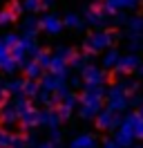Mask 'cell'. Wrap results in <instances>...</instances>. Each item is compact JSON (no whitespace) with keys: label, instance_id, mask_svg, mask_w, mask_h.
<instances>
[{"label":"cell","instance_id":"8992f818","mask_svg":"<svg viewBox=\"0 0 143 148\" xmlns=\"http://www.w3.org/2000/svg\"><path fill=\"white\" fill-rule=\"evenodd\" d=\"M63 27H65V23H63V18H58V16H54V14H47V16H43L40 18V29L43 32H47V34H61Z\"/></svg>","mask_w":143,"mask_h":148},{"label":"cell","instance_id":"484cf974","mask_svg":"<svg viewBox=\"0 0 143 148\" xmlns=\"http://www.w3.org/2000/svg\"><path fill=\"white\" fill-rule=\"evenodd\" d=\"M74 54H76V52H74L72 47H58V49H56V56H61L63 61H72Z\"/></svg>","mask_w":143,"mask_h":148},{"label":"cell","instance_id":"f1b7e54d","mask_svg":"<svg viewBox=\"0 0 143 148\" xmlns=\"http://www.w3.org/2000/svg\"><path fill=\"white\" fill-rule=\"evenodd\" d=\"M7 99V90H5V83H0V103H5Z\"/></svg>","mask_w":143,"mask_h":148},{"label":"cell","instance_id":"83f0119b","mask_svg":"<svg viewBox=\"0 0 143 148\" xmlns=\"http://www.w3.org/2000/svg\"><path fill=\"white\" fill-rule=\"evenodd\" d=\"M22 7H25V11H38V9H43V2L40 0H25Z\"/></svg>","mask_w":143,"mask_h":148},{"label":"cell","instance_id":"3957f363","mask_svg":"<svg viewBox=\"0 0 143 148\" xmlns=\"http://www.w3.org/2000/svg\"><path fill=\"white\" fill-rule=\"evenodd\" d=\"M107 108L114 112H123L127 106H130V97H127V90H125L123 83L118 85H112L110 90H107Z\"/></svg>","mask_w":143,"mask_h":148},{"label":"cell","instance_id":"4dcf8cb0","mask_svg":"<svg viewBox=\"0 0 143 148\" xmlns=\"http://www.w3.org/2000/svg\"><path fill=\"white\" fill-rule=\"evenodd\" d=\"M40 2H43V9H47V7H52V5H54V0H40Z\"/></svg>","mask_w":143,"mask_h":148},{"label":"cell","instance_id":"4316f807","mask_svg":"<svg viewBox=\"0 0 143 148\" xmlns=\"http://www.w3.org/2000/svg\"><path fill=\"white\" fill-rule=\"evenodd\" d=\"M36 61H38V65H40L43 70H49V65H52V56L47 54V52H40V54L36 56Z\"/></svg>","mask_w":143,"mask_h":148},{"label":"cell","instance_id":"277c9868","mask_svg":"<svg viewBox=\"0 0 143 148\" xmlns=\"http://www.w3.org/2000/svg\"><path fill=\"white\" fill-rule=\"evenodd\" d=\"M107 14L98 2H92L89 7H85V11H83V18H85V23H89V25H94V27H101V25H105L107 23Z\"/></svg>","mask_w":143,"mask_h":148},{"label":"cell","instance_id":"d6a6232c","mask_svg":"<svg viewBox=\"0 0 143 148\" xmlns=\"http://www.w3.org/2000/svg\"><path fill=\"white\" fill-rule=\"evenodd\" d=\"M141 108H143V103H141Z\"/></svg>","mask_w":143,"mask_h":148},{"label":"cell","instance_id":"9a60e30c","mask_svg":"<svg viewBox=\"0 0 143 148\" xmlns=\"http://www.w3.org/2000/svg\"><path fill=\"white\" fill-rule=\"evenodd\" d=\"M22 70H25V76L27 79H38V76H40V74H43V67H40V65H38V61H31V58H29V61H27L25 65H22Z\"/></svg>","mask_w":143,"mask_h":148},{"label":"cell","instance_id":"5b68a950","mask_svg":"<svg viewBox=\"0 0 143 148\" xmlns=\"http://www.w3.org/2000/svg\"><path fill=\"white\" fill-rule=\"evenodd\" d=\"M96 126H98L101 130H114V128H118V126H121V117H118V112L105 108V110L98 112Z\"/></svg>","mask_w":143,"mask_h":148},{"label":"cell","instance_id":"d4e9b609","mask_svg":"<svg viewBox=\"0 0 143 148\" xmlns=\"http://www.w3.org/2000/svg\"><path fill=\"white\" fill-rule=\"evenodd\" d=\"M0 40H2V43H5V47L11 52V49H14V47L20 43V36H18V34H7V36H2Z\"/></svg>","mask_w":143,"mask_h":148},{"label":"cell","instance_id":"6da1fadb","mask_svg":"<svg viewBox=\"0 0 143 148\" xmlns=\"http://www.w3.org/2000/svg\"><path fill=\"white\" fill-rule=\"evenodd\" d=\"M103 85H83L80 94V117L83 119H94L103 108V97H105Z\"/></svg>","mask_w":143,"mask_h":148},{"label":"cell","instance_id":"4fadbf2b","mask_svg":"<svg viewBox=\"0 0 143 148\" xmlns=\"http://www.w3.org/2000/svg\"><path fill=\"white\" fill-rule=\"evenodd\" d=\"M49 72H52V74H58V76H65V79H67V72H69V70H67V61H63L61 56L54 54V56H52V65H49Z\"/></svg>","mask_w":143,"mask_h":148},{"label":"cell","instance_id":"1f68e13d","mask_svg":"<svg viewBox=\"0 0 143 148\" xmlns=\"http://www.w3.org/2000/svg\"><path fill=\"white\" fill-rule=\"evenodd\" d=\"M38 148H54V141H45V144H40Z\"/></svg>","mask_w":143,"mask_h":148},{"label":"cell","instance_id":"ba28073f","mask_svg":"<svg viewBox=\"0 0 143 148\" xmlns=\"http://www.w3.org/2000/svg\"><path fill=\"white\" fill-rule=\"evenodd\" d=\"M16 67H20V65L16 63V58L11 56V52L5 47V43L0 40V72L11 74V72H16Z\"/></svg>","mask_w":143,"mask_h":148},{"label":"cell","instance_id":"ffe728a7","mask_svg":"<svg viewBox=\"0 0 143 148\" xmlns=\"http://www.w3.org/2000/svg\"><path fill=\"white\" fill-rule=\"evenodd\" d=\"M127 27H130V36H141L143 34V18H139V16H136V18H130L127 20Z\"/></svg>","mask_w":143,"mask_h":148},{"label":"cell","instance_id":"2e32d148","mask_svg":"<svg viewBox=\"0 0 143 148\" xmlns=\"http://www.w3.org/2000/svg\"><path fill=\"white\" fill-rule=\"evenodd\" d=\"M69 148H96V139L94 135H80L69 144Z\"/></svg>","mask_w":143,"mask_h":148},{"label":"cell","instance_id":"5bb4252c","mask_svg":"<svg viewBox=\"0 0 143 148\" xmlns=\"http://www.w3.org/2000/svg\"><path fill=\"white\" fill-rule=\"evenodd\" d=\"M40 29V20H36L34 16H29V18L22 23V36L27 38H36V32Z\"/></svg>","mask_w":143,"mask_h":148},{"label":"cell","instance_id":"52a82bcc","mask_svg":"<svg viewBox=\"0 0 143 148\" xmlns=\"http://www.w3.org/2000/svg\"><path fill=\"white\" fill-rule=\"evenodd\" d=\"M105 81V72L98 70L96 65H87L83 70V85H103Z\"/></svg>","mask_w":143,"mask_h":148},{"label":"cell","instance_id":"8fae6325","mask_svg":"<svg viewBox=\"0 0 143 148\" xmlns=\"http://www.w3.org/2000/svg\"><path fill=\"white\" fill-rule=\"evenodd\" d=\"M136 5H139V0H105L103 2V9L112 16V14H116V11H121V9H132Z\"/></svg>","mask_w":143,"mask_h":148},{"label":"cell","instance_id":"7c38bea8","mask_svg":"<svg viewBox=\"0 0 143 148\" xmlns=\"http://www.w3.org/2000/svg\"><path fill=\"white\" fill-rule=\"evenodd\" d=\"M0 117L5 123H14V121L20 119V110H18V103L16 101H5L2 103V112H0Z\"/></svg>","mask_w":143,"mask_h":148},{"label":"cell","instance_id":"7402d4cb","mask_svg":"<svg viewBox=\"0 0 143 148\" xmlns=\"http://www.w3.org/2000/svg\"><path fill=\"white\" fill-rule=\"evenodd\" d=\"M18 16L11 11V7H5V9H0V27H5V25H11Z\"/></svg>","mask_w":143,"mask_h":148},{"label":"cell","instance_id":"e0dca14e","mask_svg":"<svg viewBox=\"0 0 143 148\" xmlns=\"http://www.w3.org/2000/svg\"><path fill=\"white\" fill-rule=\"evenodd\" d=\"M25 81L27 79H11L5 83V90L9 94H16V97H22V90H25Z\"/></svg>","mask_w":143,"mask_h":148},{"label":"cell","instance_id":"44dd1931","mask_svg":"<svg viewBox=\"0 0 143 148\" xmlns=\"http://www.w3.org/2000/svg\"><path fill=\"white\" fill-rule=\"evenodd\" d=\"M18 144V137L9 135L7 130H0V148H14Z\"/></svg>","mask_w":143,"mask_h":148},{"label":"cell","instance_id":"d6986e66","mask_svg":"<svg viewBox=\"0 0 143 148\" xmlns=\"http://www.w3.org/2000/svg\"><path fill=\"white\" fill-rule=\"evenodd\" d=\"M85 18H80L78 14H74V11H69V14H65V18H63V23H65V27H72V29H83V23Z\"/></svg>","mask_w":143,"mask_h":148},{"label":"cell","instance_id":"7a4b0ae2","mask_svg":"<svg viewBox=\"0 0 143 148\" xmlns=\"http://www.w3.org/2000/svg\"><path fill=\"white\" fill-rule=\"evenodd\" d=\"M114 43V34L112 32H96V34H92V36L85 40V54H98V52H105L110 49Z\"/></svg>","mask_w":143,"mask_h":148},{"label":"cell","instance_id":"cb8c5ba5","mask_svg":"<svg viewBox=\"0 0 143 148\" xmlns=\"http://www.w3.org/2000/svg\"><path fill=\"white\" fill-rule=\"evenodd\" d=\"M40 92V85L36 83L34 79H27L25 81V90H22V97H36Z\"/></svg>","mask_w":143,"mask_h":148},{"label":"cell","instance_id":"9c48e42d","mask_svg":"<svg viewBox=\"0 0 143 148\" xmlns=\"http://www.w3.org/2000/svg\"><path fill=\"white\" fill-rule=\"evenodd\" d=\"M139 65H141V58L136 54H127V56H121V61L116 65L114 70L118 74H132L134 70H139Z\"/></svg>","mask_w":143,"mask_h":148},{"label":"cell","instance_id":"30bf717a","mask_svg":"<svg viewBox=\"0 0 143 148\" xmlns=\"http://www.w3.org/2000/svg\"><path fill=\"white\" fill-rule=\"evenodd\" d=\"M65 76H58V74H47V76H43V81H40V88L43 90H47V92H58L63 85H65Z\"/></svg>","mask_w":143,"mask_h":148},{"label":"cell","instance_id":"ac0fdd59","mask_svg":"<svg viewBox=\"0 0 143 148\" xmlns=\"http://www.w3.org/2000/svg\"><path fill=\"white\" fill-rule=\"evenodd\" d=\"M121 61V54H118V49H107L105 56H103V67L105 70H114L116 65Z\"/></svg>","mask_w":143,"mask_h":148},{"label":"cell","instance_id":"f546056e","mask_svg":"<svg viewBox=\"0 0 143 148\" xmlns=\"http://www.w3.org/2000/svg\"><path fill=\"white\" fill-rule=\"evenodd\" d=\"M103 148H121V146H118L116 141H107V144H105V146H103Z\"/></svg>","mask_w":143,"mask_h":148},{"label":"cell","instance_id":"603a6c76","mask_svg":"<svg viewBox=\"0 0 143 148\" xmlns=\"http://www.w3.org/2000/svg\"><path fill=\"white\" fill-rule=\"evenodd\" d=\"M87 58H89V54H74V58L69 61V65L72 67H76V70H85L87 67Z\"/></svg>","mask_w":143,"mask_h":148}]
</instances>
